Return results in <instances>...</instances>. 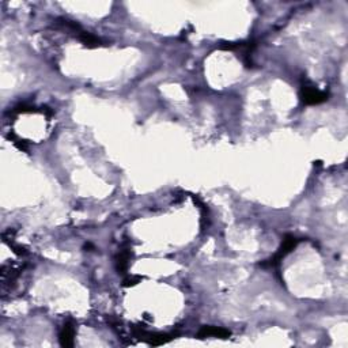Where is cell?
<instances>
[{
	"label": "cell",
	"instance_id": "obj_4",
	"mask_svg": "<svg viewBox=\"0 0 348 348\" xmlns=\"http://www.w3.org/2000/svg\"><path fill=\"white\" fill-rule=\"evenodd\" d=\"M74 337H75V325L74 323H66L64 327L60 331L59 340L63 347H72L74 345Z\"/></svg>",
	"mask_w": 348,
	"mask_h": 348
},
{
	"label": "cell",
	"instance_id": "obj_1",
	"mask_svg": "<svg viewBox=\"0 0 348 348\" xmlns=\"http://www.w3.org/2000/svg\"><path fill=\"white\" fill-rule=\"evenodd\" d=\"M301 241H302L301 238H297V237L291 236V234H287V236L284 237V240H283L282 245H280V248L278 249V252L275 253L274 256L271 257L270 260L261 263V267L278 266L279 263H280V261H282L287 254H288V253L293 252V250L297 248V245H298Z\"/></svg>",
	"mask_w": 348,
	"mask_h": 348
},
{
	"label": "cell",
	"instance_id": "obj_2",
	"mask_svg": "<svg viewBox=\"0 0 348 348\" xmlns=\"http://www.w3.org/2000/svg\"><path fill=\"white\" fill-rule=\"evenodd\" d=\"M328 93L318 90L317 87L310 84H303L299 92V98L305 105H320L328 101Z\"/></svg>",
	"mask_w": 348,
	"mask_h": 348
},
{
	"label": "cell",
	"instance_id": "obj_7",
	"mask_svg": "<svg viewBox=\"0 0 348 348\" xmlns=\"http://www.w3.org/2000/svg\"><path fill=\"white\" fill-rule=\"evenodd\" d=\"M140 276H129V278H127L124 280V286L125 287H129V286H135L136 283L140 282Z\"/></svg>",
	"mask_w": 348,
	"mask_h": 348
},
{
	"label": "cell",
	"instance_id": "obj_5",
	"mask_svg": "<svg viewBox=\"0 0 348 348\" xmlns=\"http://www.w3.org/2000/svg\"><path fill=\"white\" fill-rule=\"evenodd\" d=\"M231 335V332L223 328L218 327H203L197 333V337L204 339V337H219V339H227Z\"/></svg>",
	"mask_w": 348,
	"mask_h": 348
},
{
	"label": "cell",
	"instance_id": "obj_3",
	"mask_svg": "<svg viewBox=\"0 0 348 348\" xmlns=\"http://www.w3.org/2000/svg\"><path fill=\"white\" fill-rule=\"evenodd\" d=\"M131 254H132V252H131V248H129V246H125V248H123L120 252H119V254L116 256V270L119 274H127Z\"/></svg>",
	"mask_w": 348,
	"mask_h": 348
},
{
	"label": "cell",
	"instance_id": "obj_6",
	"mask_svg": "<svg viewBox=\"0 0 348 348\" xmlns=\"http://www.w3.org/2000/svg\"><path fill=\"white\" fill-rule=\"evenodd\" d=\"M76 37H78L79 41L82 42L84 46H87V48H98V46L104 45V41H102L101 38L96 37V36L92 33H87L84 30H83L82 33H79Z\"/></svg>",
	"mask_w": 348,
	"mask_h": 348
}]
</instances>
